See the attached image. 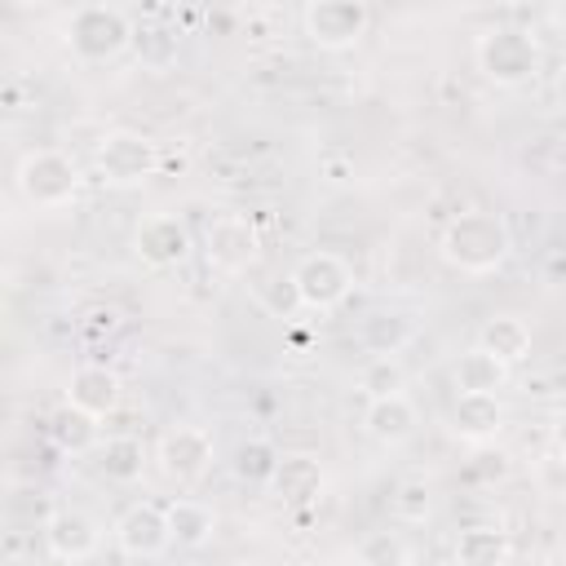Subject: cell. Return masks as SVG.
<instances>
[{
  "label": "cell",
  "instance_id": "1",
  "mask_svg": "<svg viewBox=\"0 0 566 566\" xmlns=\"http://www.w3.org/2000/svg\"><path fill=\"white\" fill-rule=\"evenodd\" d=\"M438 248H442L447 265H455L464 274H486L513 252V230H509V221L500 212L473 208V212H455L442 226Z\"/></svg>",
  "mask_w": 566,
  "mask_h": 566
},
{
  "label": "cell",
  "instance_id": "2",
  "mask_svg": "<svg viewBox=\"0 0 566 566\" xmlns=\"http://www.w3.org/2000/svg\"><path fill=\"white\" fill-rule=\"evenodd\" d=\"M478 71L500 84V88H517V84H531L544 66V53L535 44L531 31L522 27H491L478 35Z\"/></svg>",
  "mask_w": 566,
  "mask_h": 566
},
{
  "label": "cell",
  "instance_id": "3",
  "mask_svg": "<svg viewBox=\"0 0 566 566\" xmlns=\"http://www.w3.org/2000/svg\"><path fill=\"white\" fill-rule=\"evenodd\" d=\"M66 44L80 62H111L133 44V22L115 4H80L66 22Z\"/></svg>",
  "mask_w": 566,
  "mask_h": 566
},
{
  "label": "cell",
  "instance_id": "4",
  "mask_svg": "<svg viewBox=\"0 0 566 566\" xmlns=\"http://www.w3.org/2000/svg\"><path fill=\"white\" fill-rule=\"evenodd\" d=\"M18 190L31 208H66L80 190V164L62 150H31L18 164Z\"/></svg>",
  "mask_w": 566,
  "mask_h": 566
},
{
  "label": "cell",
  "instance_id": "5",
  "mask_svg": "<svg viewBox=\"0 0 566 566\" xmlns=\"http://www.w3.org/2000/svg\"><path fill=\"white\" fill-rule=\"evenodd\" d=\"M93 164H97V177L111 181V186H137L146 177H155L159 168V146L137 133V128H115L97 142L93 150Z\"/></svg>",
  "mask_w": 566,
  "mask_h": 566
},
{
  "label": "cell",
  "instance_id": "6",
  "mask_svg": "<svg viewBox=\"0 0 566 566\" xmlns=\"http://www.w3.org/2000/svg\"><path fill=\"white\" fill-rule=\"evenodd\" d=\"M301 22L318 49H349L367 35L371 9L363 0H314V4H305Z\"/></svg>",
  "mask_w": 566,
  "mask_h": 566
},
{
  "label": "cell",
  "instance_id": "7",
  "mask_svg": "<svg viewBox=\"0 0 566 566\" xmlns=\"http://www.w3.org/2000/svg\"><path fill=\"white\" fill-rule=\"evenodd\" d=\"M292 283H296V292H301V305H310V310H332V305H340V301L349 296L354 274H349V265H345L336 252H310V256H301V265L292 270Z\"/></svg>",
  "mask_w": 566,
  "mask_h": 566
},
{
  "label": "cell",
  "instance_id": "8",
  "mask_svg": "<svg viewBox=\"0 0 566 566\" xmlns=\"http://www.w3.org/2000/svg\"><path fill=\"white\" fill-rule=\"evenodd\" d=\"M256 248H261V234H256V226H252L248 217H239V212L212 217V226H208V234H203L208 261H212L217 270H226V274L248 270V265L256 261Z\"/></svg>",
  "mask_w": 566,
  "mask_h": 566
},
{
  "label": "cell",
  "instance_id": "9",
  "mask_svg": "<svg viewBox=\"0 0 566 566\" xmlns=\"http://www.w3.org/2000/svg\"><path fill=\"white\" fill-rule=\"evenodd\" d=\"M212 464V433L199 424H177L159 438V469L177 482H195Z\"/></svg>",
  "mask_w": 566,
  "mask_h": 566
},
{
  "label": "cell",
  "instance_id": "10",
  "mask_svg": "<svg viewBox=\"0 0 566 566\" xmlns=\"http://www.w3.org/2000/svg\"><path fill=\"white\" fill-rule=\"evenodd\" d=\"M115 544L128 553V557H159L168 544H172V531H168V513L159 504H133L124 509V517L115 522Z\"/></svg>",
  "mask_w": 566,
  "mask_h": 566
},
{
  "label": "cell",
  "instance_id": "11",
  "mask_svg": "<svg viewBox=\"0 0 566 566\" xmlns=\"http://www.w3.org/2000/svg\"><path fill=\"white\" fill-rule=\"evenodd\" d=\"M137 256L150 265V270H168V265H181L190 256V230L186 221L159 212V217H146L137 226Z\"/></svg>",
  "mask_w": 566,
  "mask_h": 566
},
{
  "label": "cell",
  "instance_id": "12",
  "mask_svg": "<svg viewBox=\"0 0 566 566\" xmlns=\"http://www.w3.org/2000/svg\"><path fill=\"white\" fill-rule=\"evenodd\" d=\"M44 544H49V553H53L57 562H84V557L97 553L102 531H97V522H93L88 513H80V509H57V513L44 522Z\"/></svg>",
  "mask_w": 566,
  "mask_h": 566
},
{
  "label": "cell",
  "instance_id": "13",
  "mask_svg": "<svg viewBox=\"0 0 566 566\" xmlns=\"http://www.w3.org/2000/svg\"><path fill=\"white\" fill-rule=\"evenodd\" d=\"M66 402L88 411V416H97V420H106L119 407V376L111 367H97V363L75 367L71 380H66Z\"/></svg>",
  "mask_w": 566,
  "mask_h": 566
},
{
  "label": "cell",
  "instance_id": "14",
  "mask_svg": "<svg viewBox=\"0 0 566 566\" xmlns=\"http://www.w3.org/2000/svg\"><path fill=\"white\" fill-rule=\"evenodd\" d=\"M504 429V402L500 394H455L451 402V433L464 442H486Z\"/></svg>",
  "mask_w": 566,
  "mask_h": 566
},
{
  "label": "cell",
  "instance_id": "15",
  "mask_svg": "<svg viewBox=\"0 0 566 566\" xmlns=\"http://www.w3.org/2000/svg\"><path fill=\"white\" fill-rule=\"evenodd\" d=\"M323 486H327L323 464L314 455H301V451L296 455H283L279 469H274V478H270V491L283 504H314L323 495Z\"/></svg>",
  "mask_w": 566,
  "mask_h": 566
},
{
  "label": "cell",
  "instance_id": "16",
  "mask_svg": "<svg viewBox=\"0 0 566 566\" xmlns=\"http://www.w3.org/2000/svg\"><path fill=\"white\" fill-rule=\"evenodd\" d=\"M363 429L385 442V447H398L416 433V407L407 402V394H389V398H371L367 411H363Z\"/></svg>",
  "mask_w": 566,
  "mask_h": 566
},
{
  "label": "cell",
  "instance_id": "17",
  "mask_svg": "<svg viewBox=\"0 0 566 566\" xmlns=\"http://www.w3.org/2000/svg\"><path fill=\"white\" fill-rule=\"evenodd\" d=\"M128 49L146 71H168L181 53V31L159 22V18H146V22H133V44Z\"/></svg>",
  "mask_w": 566,
  "mask_h": 566
},
{
  "label": "cell",
  "instance_id": "18",
  "mask_svg": "<svg viewBox=\"0 0 566 566\" xmlns=\"http://www.w3.org/2000/svg\"><path fill=\"white\" fill-rule=\"evenodd\" d=\"M451 380H455V394H500L509 385V363H500L495 354H486L482 345H473L451 367Z\"/></svg>",
  "mask_w": 566,
  "mask_h": 566
},
{
  "label": "cell",
  "instance_id": "19",
  "mask_svg": "<svg viewBox=\"0 0 566 566\" xmlns=\"http://www.w3.org/2000/svg\"><path fill=\"white\" fill-rule=\"evenodd\" d=\"M513 539L500 526H464L455 535V562L460 566H509Z\"/></svg>",
  "mask_w": 566,
  "mask_h": 566
},
{
  "label": "cell",
  "instance_id": "20",
  "mask_svg": "<svg viewBox=\"0 0 566 566\" xmlns=\"http://www.w3.org/2000/svg\"><path fill=\"white\" fill-rule=\"evenodd\" d=\"M478 345L486 349V354H495L500 363H522L526 354H531V327L517 318V314H495L482 332H478Z\"/></svg>",
  "mask_w": 566,
  "mask_h": 566
},
{
  "label": "cell",
  "instance_id": "21",
  "mask_svg": "<svg viewBox=\"0 0 566 566\" xmlns=\"http://www.w3.org/2000/svg\"><path fill=\"white\" fill-rule=\"evenodd\" d=\"M164 513H168L172 544H181V548H203V544L212 539V531H217L212 509H208V504H199V500H172Z\"/></svg>",
  "mask_w": 566,
  "mask_h": 566
},
{
  "label": "cell",
  "instance_id": "22",
  "mask_svg": "<svg viewBox=\"0 0 566 566\" xmlns=\"http://www.w3.org/2000/svg\"><path fill=\"white\" fill-rule=\"evenodd\" d=\"M142 464H146V451L133 433H111L106 442H97V469L102 478L111 482H133L142 478Z\"/></svg>",
  "mask_w": 566,
  "mask_h": 566
},
{
  "label": "cell",
  "instance_id": "23",
  "mask_svg": "<svg viewBox=\"0 0 566 566\" xmlns=\"http://www.w3.org/2000/svg\"><path fill=\"white\" fill-rule=\"evenodd\" d=\"M411 336H416L411 314H376L363 323V345L376 358H394L402 345H411Z\"/></svg>",
  "mask_w": 566,
  "mask_h": 566
},
{
  "label": "cell",
  "instance_id": "24",
  "mask_svg": "<svg viewBox=\"0 0 566 566\" xmlns=\"http://www.w3.org/2000/svg\"><path fill=\"white\" fill-rule=\"evenodd\" d=\"M279 460H283V455L274 451V442H270V438H248V442H239V447H234L230 469H234V478H239V482H248V486H270V478H274Z\"/></svg>",
  "mask_w": 566,
  "mask_h": 566
},
{
  "label": "cell",
  "instance_id": "25",
  "mask_svg": "<svg viewBox=\"0 0 566 566\" xmlns=\"http://www.w3.org/2000/svg\"><path fill=\"white\" fill-rule=\"evenodd\" d=\"M49 433H53V442L62 451H88V447H97V416H88V411L66 402V407L53 411Z\"/></svg>",
  "mask_w": 566,
  "mask_h": 566
},
{
  "label": "cell",
  "instance_id": "26",
  "mask_svg": "<svg viewBox=\"0 0 566 566\" xmlns=\"http://www.w3.org/2000/svg\"><path fill=\"white\" fill-rule=\"evenodd\" d=\"M354 566H411V544L398 531H371L358 539Z\"/></svg>",
  "mask_w": 566,
  "mask_h": 566
},
{
  "label": "cell",
  "instance_id": "27",
  "mask_svg": "<svg viewBox=\"0 0 566 566\" xmlns=\"http://www.w3.org/2000/svg\"><path fill=\"white\" fill-rule=\"evenodd\" d=\"M402 380H407V376H402V363H398V358H371V363L363 367V376H358L367 402H371V398L402 394Z\"/></svg>",
  "mask_w": 566,
  "mask_h": 566
},
{
  "label": "cell",
  "instance_id": "28",
  "mask_svg": "<svg viewBox=\"0 0 566 566\" xmlns=\"http://www.w3.org/2000/svg\"><path fill=\"white\" fill-rule=\"evenodd\" d=\"M394 517L402 522H424L429 517V486L424 482H402L394 491Z\"/></svg>",
  "mask_w": 566,
  "mask_h": 566
},
{
  "label": "cell",
  "instance_id": "29",
  "mask_svg": "<svg viewBox=\"0 0 566 566\" xmlns=\"http://www.w3.org/2000/svg\"><path fill=\"white\" fill-rule=\"evenodd\" d=\"M261 301H265V310H270L274 318H287V314L301 305V292H296V283H292V274H287V279H274V283L261 292Z\"/></svg>",
  "mask_w": 566,
  "mask_h": 566
},
{
  "label": "cell",
  "instance_id": "30",
  "mask_svg": "<svg viewBox=\"0 0 566 566\" xmlns=\"http://www.w3.org/2000/svg\"><path fill=\"white\" fill-rule=\"evenodd\" d=\"M473 460H478V464H473V469H478V473H482V478H504V469H509V464H504V455H500V451H478V455H473Z\"/></svg>",
  "mask_w": 566,
  "mask_h": 566
},
{
  "label": "cell",
  "instance_id": "31",
  "mask_svg": "<svg viewBox=\"0 0 566 566\" xmlns=\"http://www.w3.org/2000/svg\"><path fill=\"white\" fill-rule=\"evenodd\" d=\"M102 327L115 332V327H119V314H115V310H93V314H88V332H102Z\"/></svg>",
  "mask_w": 566,
  "mask_h": 566
},
{
  "label": "cell",
  "instance_id": "32",
  "mask_svg": "<svg viewBox=\"0 0 566 566\" xmlns=\"http://www.w3.org/2000/svg\"><path fill=\"white\" fill-rule=\"evenodd\" d=\"M553 442H557V451L566 455V407L553 416Z\"/></svg>",
  "mask_w": 566,
  "mask_h": 566
},
{
  "label": "cell",
  "instance_id": "33",
  "mask_svg": "<svg viewBox=\"0 0 566 566\" xmlns=\"http://www.w3.org/2000/svg\"><path fill=\"white\" fill-rule=\"evenodd\" d=\"M230 566H270V562H261V557H239V562H230Z\"/></svg>",
  "mask_w": 566,
  "mask_h": 566
},
{
  "label": "cell",
  "instance_id": "34",
  "mask_svg": "<svg viewBox=\"0 0 566 566\" xmlns=\"http://www.w3.org/2000/svg\"><path fill=\"white\" fill-rule=\"evenodd\" d=\"M451 566H460V562H451Z\"/></svg>",
  "mask_w": 566,
  "mask_h": 566
}]
</instances>
